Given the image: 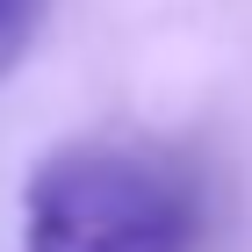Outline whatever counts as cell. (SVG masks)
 <instances>
[{"label": "cell", "instance_id": "1", "mask_svg": "<svg viewBox=\"0 0 252 252\" xmlns=\"http://www.w3.org/2000/svg\"><path fill=\"white\" fill-rule=\"evenodd\" d=\"M209 188L194 158L137 137H79L22 180L15 252H202Z\"/></svg>", "mask_w": 252, "mask_h": 252}, {"label": "cell", "instance_id": "2", "mask_svg": "<svg viewBox=\"0 0 252 252\" xmlns=\"http://www.w3.org/2000/svg\"><path fill=\"white\" fill-rule=\"evenodd\" d=\"M36 22H43V0H0V79L22 65V51L36 43Z\"/></svg>", "mask_w": 252, "mask_h": 252}]
</instances>
